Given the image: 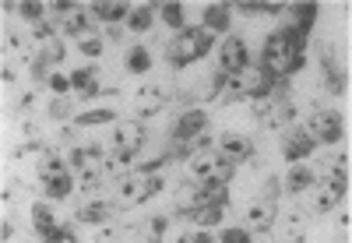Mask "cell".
<instances>
[{"instance_id":"6da1fadb","label":"cell","mask_w":352,"mask_h":243,"mask_svg":"<svg viewBox=\"0 0 352 243\" xmlns=\"http://www.w3.org/2000/svg\"><path fill=\"white\" fill-rule=\"evenodd\" d=\"M215 46V36L208 32V28H201V25H184L180 32H176L169 39V50H166V67L169 71H184L190 67L194 60L201 56H208Z\"/></svg>"},{"instance_id":"7a4b0ae2","label":"cell","mask_w":352,"mask_h":243,"mask_svg":"<svg viewBox=\"0 0 352 243\" xmlns=\"http://www.w3.org/2000/svg\"><path fill=\"white\" fill-rule=\"evenodd\" d=\"M317 145H338L342 141V113L338 109H324V106H317L310 109V120H307V127H303Z\"/></svg>"},{"instance_id":"3957f363","label":"cell","mask_w":352,"mask_h":243,"mask_svg":"<svg viewBox=\"0 0 352 243\" xmlns=\"http://www.w3.org/2000/svg\"><path fill=\"white\" fill-rule=\"evenodd\" d=\"M113 141H116V156H120L124 162H131L138 151L144 148V141H148V131H144V124L141 120H120V124H116V131H113Z\"/></svg>"},{"instance_id":"277c9868","label":"cell","mask_w":352,"mask_h":243,"mask_svg":"<svg viewBox=\"0 0 352 243\" xmlns=\"http://www.w3.org/2000/svg\"><path fill=\"white\" fill-rule=\"evenodd\" d=\"M208 131V113H204L201 106H194V109H184L180 116L169 124V131H166V138L173 141V145H187V141H194L197 134H204Z\"/></svg>"},{"instance_id":"5b68a950","label":"cell","mask_w":352,"mask_h":243,"mask_svg":"<svg viewBox=\"0 0 352 243\" xmlns=\"http://www.w3.org/2000/svg\"><path fill=\"white\" fill-rule=\"evenodd\" d=\"M250 67V50H247V39L243 36H226L222 39V46H219V67L215 71H222V74H240V71H247Z\"/></svg>"},{"instance_id":"8992f818","label":"cell","mask_w":352,"mask_h":243,"mask_svg":"<svg viewBox=\"0 0 352 243\" xmlns=\"http://www.w3.org/2000/svg\"><path fill=\"white\" fill-rule=\"evenodd\" d=\"M314 176L324 180V184H331V187H338V191H349V151L324 156L314 166Z\"/></svg>"},{"instance_id":"52a82bcc","label":"cell","mask_w":352,"mask_h":243,"mask_svg":"<svg viewBox=\"0 0 352 243\" xmlns=\"http://www.w3.org/2000/svg\"><path fill=\"white\" fill-rule=\"evenodd\" d=\"M109 201L116 204V211H127V208H138L141 201H148L144 198V176H138V173H131V176H124L120 184H109Z\"/></svg>"},{"instance_id":"ba28073f","label":"cell","mask_w":352,"mask_h":243,"mask_svg":"<svg viewBox=\"0 0 352 243\" xmlns=\"http://www.w3.org/2000/svg\"><path fill=\"white\" fill-rule=\"evenodd\" d=\"M296 116H300V103H296V99H282V103H275L264 116H257V124H261L264 131H289L292 124H296Z\"/></svg>"},{"instance_id":"9c48e42d","label":"cell","mask_w":352,"mask_h":243,"mask_svg":"<svg viewBox=\"0 0 352 243\" xmlns=\"http://www.w3.org/2000/svg\"><path fill=\"white\" fill-rule=\"evenodd\" d=\"M219 156H222L229 166H240V162H247V159L254 156V141H250L247 134L226 131V134L219 138Z\"/></svg>"},{"instance_id":"30bf717a","label":"cell","mask_w":352,"mask_h":243,"mask_svg":"<svg viewBox=\"0 0 352 243\" xmlns=\"http://www.w3.org/2000/svg\"><path fill=\"white\" fill-rule=\"evenodd\" d=\"M317 151V141L303 131V127H292V131H285V138H282V156H285V162H303L307 156H314Z\"/></svg>"},{"instance_id":"8fae6325","label":"cell","mask_w":352,"mask_h":243,"mask_svg":"<svg viewBox=\"0 0 352 243\" xmlns=\"http://www.w3.org/2000/svg\"><path fill=\"white\" fill-rule=\"evenodd\" d=\"M102 159H106V151H102V145H96V141L74 145V148L67 151V166L78 169V173H85V169H99Z\"/></svg>"},{"instance_id":"7c38bea8","label":"cell","mask_w":352,"mask_h":243,"mask_svg":"<svg viewBox=\"0 0 352 243\" xmlns=\"http://www.w3.org/2000/svg\"><path fill=\"white\" fill-rule=\"evenodd\" d=\"M314 184H317V176H314V166H307V162H296V166L282 176V191H285L289 198H300V194L314 191Z\"/></svg>"},{"instance_id":"4fadbf2b","label":"cell","mask_w":352,"mask_h":243,"mask_svg":"<svg viewBox=\"0 0 352 243\" xmlns=\"http://www.w3.org/2000/svg\"><path fill=\"white\" fill-rule=\"evenodd\" d=\"M187 166H190V173H187V176L194 180V184H204V180H212V176L226 166V159L219 156V151H212V148H208V151H197V156H194Z\"/></svg>"},{"instance_id":"5bb4252c","label":"cell","mask_w":352,"mask_h":243,"mask_svg":"<svg viewBox=\"0 0 352 243\" xmlns=\"http://www.w3.org/2000/svg\"><path fill=\"white\" fill-rule=\"evenodd\" d=\"M201 28H208L212 36H229L232 28V8L229 4H208L201 11Z\"/></svg>"},{"instance_id":"9a60e30c","label":"cell","mask_w":352,"mask_h":243,"mask_svg":"<svg viewBox=\"0 0 352 243\" xmlns=\"http://www.w3.org/2000/svg\"><path fill=\"white\" fill-rule=\"evenodd\" d=\"M314 187H317V184H314ZM342 198H345V191H338V187H331V184H320V187L314 191L307 211H310V215H328L331 208L342 204Z\"/></svg>"},{"instance_id":"2e32d148","label":"cell","mask_w":352,"mask_h":243,"mask_svg":"<svg viewBox=\"0 0 352 243\" xmlns=\"http://www.w3.org/2000/svg\"><path fill=\"white\" fill-rule=\"evenodd\" d=\"M56 25H60V36H74V39H81V36L92 32V14H88L85 8H71Z\"/></svg>"},{"instance_id":"e0dca14e","label":"cell","mask_w":352,"mask_h":243,"mask_svg":"<svg viewBox=\"0 0 352 243\" xmlns=\"http://www.w3.org/2000/svg\"><path fill=\"white\" fill-rule=\"evenodd\" d=\"M43 184V194L50 198V201H67L74 191H78V180L71 176V173H56V176H46V180H39Z\"/></svg>"},{"instance_id":"ac0fdd59","label":"cell","mask_w":352,"mask_h":243,"mask_svg":"<svg viewBox=\"0 0 352 243\" xmlns=\"http://www.w3.org/2000/svg\"><path fill=\"white\" fill-rule=\"evenodd\" d=\"M275 219H278V204L257 201V198L247 204V226H254V229H275Z\"/></svg>"},{"instance_id":"d6986e66","label":"cell","mask_w":352,"mask_h":243,"mask_svg":"<svg viewBox=\"0 0 352 243\" xmlns=\"http://www.w3.org/2000/svg\"><path fill=\"white\" fill-rule=\"evenodd\" d=\"M152 60H155V53L148 50V46H131L127 50V56H124V71L127 74H148L152 71Z\"/></svg>"},{"instance_id":"ffe728a7","label":"cell","mask_w":352,"mask_h":243,"mask_svg":"<svg viewBox=\"0 0 352 243\" xmlns=\"http://www.w3.org/2000/svg\"><path fill=\"white\" fill-rule=\"evenodd\" d=\"M131 11L134 8H127V4H92L88 14H92L96 21H102V25H127Z\"/></svg>"},{"instance_id":"44dd1931","label":"cell","mask_w":352,"mask_h":243,"mask_svg":"<svg viewBox=\"0 0 352 243\" xmlns=\"http://www.w3.org/2000/svg\"><path fill=\"white\" fill-rule=\"evenodd\" d=\"M102 124H116V109L113 106H96V109L74 116V127H102Z\"/></svg>"},{"instance_id":"7402d4cb","label":"cell","mask_w":352,"mask_h":243,"mask_svg":"<svg viewBox=\"0 0 352 243\" xmlns=\"http://www.w3.org/2000/svg\"><path fill=\"white\" fill-rule=\"evenodd\" d=\"M152 25H155V8L152 4H144V8H134L131 18H127V32L134 36H148L152 32Z\"/></svg>"},{"instance_id":"603a6c76","label":"cell","mask_w":352,"mask_h":243,"mask_svg":"<svg viewBox=\"0 0 352 243\" xmlns=\"http://www.w3.org/2000/svg\"><path fill=\"white\" fill-rule=\"evenodd\" d=\"M28 219H32V233H36V236L56 226V219H53V208H50V204H43V201H36L32 208H28Z\"/></svg>"},{"instance_id":"cb8c5ba5","label":"cell","mask_w":352,"mask_h":243,"mask_svg":"<svg viewBox=\"0 0 352 243\" xmlns=\"http://www.w3.org/2000/svg\"><path fill=\"white\" fill-rule=\"evenodd\" d=\"M46 113H50V120H56V124H64V120H71L74 124V99H67V96H53L50 99V106H46Z\"/></svg>"},{"instance_id":"d4e9b609","label":"cell","mask_w":352,"mask_h":243,"mask_svg":"<svg viewBox=\"0 0 352 243\" xmlns=\"http://www.w3.org/2000/svg\"><path fill=\"white\" fill-rule=\"evenodd\" d=\"M194 226H201V229H212V226H219L222 222V208H212V204H201V208H194L190 215H187Z\"/></svg>"},{"instance_id":"484cf974","label":"cell","mask_w":352,"mask_h":243,"mask_svg":"<svg viewBox=\"0 0 352 243\" xmlns=\"http://www.w3.org/2000/svg\"><path fill=\"white\" fill-rule=\"evenodd\" d=\"M285 191H282V176H275V173H268L261 180V191H257V201H268V204H278V198H282Z\"/></svg>"},{"instance_id":"4316f807","label":"cell","mask_w":352,"mask_h":243,"mask_svg":"<svg viewBox=\"0 0 352 243\" xmlns=\"http://www.w3.org/2000/svg\"><path fill=\"white\" fill-rule=\"evenodd\" d=\"M28 36H32L36 43H53V39H60V25H56L53 18H46V21H39V25H32V28H28Z\"/></svg>"},{"instance_id":"83f0119b","label":"cell","mask_w":352,"mask_h":243,"mask_svg":"<svg viewBox=\"0 0 352 243\" xmlns=\"http://www.w3.org/2000/svg\"><path fill=\"white\" fill-rule=\"evenodd\" d=\"M226 88H229V74L215 71V74L208 78V88L201 92V99H204V103H219V99L226 96Z\"/></svg>"},{"instance_id":"f1b7e54d","label":"cell","mask_w":352,"mask_h":243,"mask_svg":"<svg viewBox=\"0 0 352 243\" xmlns=\"http://www.w3.org/2000/svg\"><path fill=\"white\" fill-rule=\"evenodd\" d=\"M78 50H81V56H88V60H99V56H102V50H106V39H102V36H96V32H88V36H81V39H78Z\"/></svg>"},{"instance_id":"f546056e","label":"cell","mask_w":352,"mask_h":243,"mask_svg":"<svg viewBox=\"0 0 352 243\" xmlns=\"http://www.w3.org/2000/svg\"><path fill=\"white\" fill-rule=\"evenodd\" d=\"M50 67H53V64L46 60V53H43V50H39L32 60H28V74H32V81H39V85H46V81H50Z\"/></svg>"},{"instance_id":"4dcf8cb0","label":"cell","mask_w":352,"mask_h":243,"mask_svg":"<svg viewBox=\"0 0 352 243\" xmlns=\"http://www.w3.org/2000/svg\"><path fill=\"white\" fill-rule=\"evenodd\" d=\"M18 14H21L28 25H39V21H46V8L39 4V0H25V4H18Z\"/></svg>"},{"instance_id":"1f68e13d","label":"cell","mask_w":352,"mask_h":243,"mask_svg":"<svg viewBox=\"0 0 352 243\" xmlns=\"http://www.w3.org/2000/svg\"><path fill=\"white\" fill-rule=\"evenodd\" d=\"M307 215H310L307 208H296V204H292L285 215H282V222L289 226V233H303V229H307Z\"/></svg>"},{"instance_id":"d6a6232c","label":"cell","mask_w":352,"mask_h":243,"mask_svg":"<svg viewBox=\"0 0 352 243\" xmlns=\"http://www.w3.org/2000/svg\"><path fill=\"white\" fill-rule=\"evenodd\" d=\"M169 222H173V215L169 211H159V215H148V222H144V229H148L155 240H162L166 233H169Z\"/></svg>"},{"instance_id":"836d02e7","label":"cell","mask_w":352,"mask_h":243,"mask_svg":"<svg viewBox=\"0 0 352 243\" xmlns=\"http://www.w3.org/2000/svg\"><path fill=\"white\" fill-rule=\"evenodd\" d=\"M159 14H162V21H166V28H184V8L180 4H166V8H159Z\"/></svg>"},{"instance_id":"e575fe53","label":"cell","mask_w":352,"mask_h":243,"mask_svg":"<svg viewBox=\"0 0 352 243\" xmlns=\"http://www.w3.org/2000/svg\"><path fill=\"white\" fill-rule=\"evenodd\" d=\"M43 53H46L50 64H64V56H67V43H64V39H53V43H46V46H43Z\"/></svg>"},{"instance_id":"d590c367","label":"cell","mask_w":352,"mask_h":243,"mask_svg":"<svg viewBox=\"0 0 352 243\" xmlns=\"http://www.w3.org/2000/svg\"><path fill=\"white\" fill-rule=\"evenodd\" d=\"M219 243H250V233L243 226H226L219 233Z\"/></svg>"},{"instance_id":"8d00e7d4","label":"cell","mask_w":352,"mask_h":243,"mask_svg":"<svg viewBox=\"0 0 352 243\" xmlns=\"http://www.w3.org/2000/svg\"><path fill=\"white\" fill-rule=\"evenodd\" d=\"M46 85L53 88V96H67L71 92V74H50Z\"/></svg>"},{"instance_id":"74e56055","label":"cell","mask_w":352,"mask_h":243,"mask_svg":"<svg viewBox=\"0 0 352 243\" xmlns=\"http://www.w3.org/2000/svg\"><path fill=\"white\" fill-rule=\"evenodd\" d=\"M21 134H25V141H43V127L32 116H21Z\"/></svg>"},{"instance_id":"f35d334b","label":"cell","mask_w":352,"mask_h":243,"mask_svg":"<svg viewBox=\"0 0 352 243\" xmlns=\"http://www.w3.org/2000/svg\"><path fill=\"white\" fill-rule=\"evenodd\" d=\"M162 187H166L162 173H155V176H144V198H159V194H162Z\"/></svg>"},{"instance_id":"ab89813d","label":"cell","mask_w":352,"mask_h":243,"mask_svg":"<svg viewBox=\"0 0 352 243\" xmlns=\"http://www.w3.org/2000/svg\"><path fill=\"white\" fill-rule=\"evenodd\" d=\"M124 36H127V25H106V28H102V39H106V43H116V46H120Z\"/></svg>"},{"instance_id":"60d3db41","label":"cell","mask_w":352,"mask_h":243,"mask_svg":"<svg viewBox=\"0 0 352 243\" xmlns=\"http://www.w3.org/2000/svg\"><path fill=\"white\" fill-rule=\"evenodd\" d=\"M14 233H18V222H14V215H4V222H0V240H14Z\"/></svg>"},{"instance_id":"b9f144b4","label":"cell","mask_w":352,"mask_h":243,"mask_svg":"<svg viewBox=\"0 0 352 243\" xmlns=\"http://www.w3.org/2000/svg\"><path fill=\"white\" fill-rule=\"evenodd\" d=\"M32 103H36V88H28V92H25V96L18 99V106H14V109H18V116H25V113H28V106H32Z\"/></svg>"},{"instance_id":"7bdbcfd3","label":"cell","mask_w":352,"mask_h":243,"mask_svg":"<svg viewBox=\"0 0 352 243\" xmlns=\"http://www.w3.org/2000/svg\"><path fill=\"white\" fill-rule=\"evenodd\" d=\"M190 236H194V243H219V240H215V236H212L208 229H194Z\"/></svg>"},{"instance_id":"ee69618b","label":"cell","mask_w":352,"mask_h":243,"mask_svg":"<svg viewBox=\"0 0 352 243\" xmlns=\"http://www.w3.org/2000/svg\"><path fill=\"white\" fill-rule=\"evenodd\" d=\"M250 243H275V240H272V229H257V233L250 236Z\"/></svg>"},{"instance_id":"f6af8a7d","label":"cell","mask_w":352,"mask_h":243,"mask_svg":"<svg viewBox=\"0 0 352 243\" xmlns=\"http://www.w3.org/2000/svg\"><path fill=\"white\" fill-rule=\"evenodd\" d=\"M0 78H4V85H14V81H18V74H14L11 67H4V74H0Z\"/></svg>"},{"instance_id":"bcb514c9","label":"cell","mask_w":352,"mask_h":243,"mask_svg":"<svg viewBox=\"0 0 352 243\" xmlns=\"http://www.w3.org/2000/svg\"><path fill=\"white\" fill-rule=\"evenodd\" d=\"M18 243H43V240H39V236H36V233H25V236H21V240H18Z\"/></svg>"},{"instance_id":"7dc6e473","label":"cell","mask_w":352,"mask_h":243,"mask_svg":"<svg viewBox=\"0 0 352 243\" xmlns=\"http://www.w3.org/2000/svg\"><path fill=\"white\" fill-rule=\"evenodd\" d=\"M289 243H307V233H292V240Z\"/></svg>"}]
</instances>
